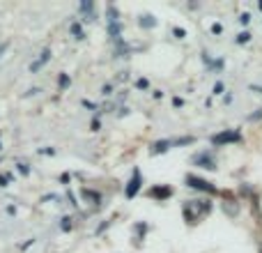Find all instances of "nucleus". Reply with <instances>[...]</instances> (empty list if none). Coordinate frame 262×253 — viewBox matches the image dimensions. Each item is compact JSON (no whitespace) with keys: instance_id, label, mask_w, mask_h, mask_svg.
Segmentation results:
<instances>
[{"instance_id":"obj_17","label":"nucleus","mask_w":262,"mask_h":253,"mask_svg":"<svg viewBox=\"0 0 262 253\" xmlns=\"http://www.w3.org/2000/svg\"><path fill=\"white\" fill-rule=\"evenodd\" d=\"M111 90H113V86H104L101 88V95H111Z\"/></svg>"},{"instance_id":"obj_3","label":"nucleus","mask_w":262,"mask_h":253,"mask_svg":"<svg viewBox=\"0 0 262 253\" xmlns=\"http://www.w3.org/2000/svg\"><path fill=\"white\" fill-rule=\"evenodd\" d=\"M186 182H189V186L200 189V191H207V194H214V191H216V186H212L207 180H200V177H195V175H189L186 177Z\"/></svg>"},{"instance_id":"obj_15","label":"nucleus","mask_w":262,"mask_h":253,"mask_svg":"<svg viewBox=\"0 0 262 253\" xmlns=\"http://www.w3.org/2000/svg\"><path fill=\"white\" fill-rule=\"evenodd\" d=\"M18 173H21V175H28V173H30L28 163H18Z\"/></svg>"},{"instance_id":"obj_24","label":"nucleus","mask_w":262,"mask_h":253,"mask_svg":"<svg viewBox=\"0 0 262 253\" xmlns=\"http://www.w3.org/2000/svg\"><path fill=\"white\" fill-rule=\"evenodd\" d=\"M7 46H9V44H7V41H3V44H0V55H3V53H5V51H7Z\"/></svg>"},{"instance_id":"obj_2","label":"nucleus","mask_w":262,"mask_h":253,"mask_svg":"<svg viewBox=\"0 0 262 253\" xmlns=\"http://www.w3.org/2000/svg\"><path fill=\"white\" fill-rule=\"evenodd\" d=\"M239 138H242L239 131H221V134L212 136V143L214 145H228V143H237Z\"/></svg>"},{"instance_id":"obj_11","label":"nucleus","mask_w":262,"mask_h":253,"mask_svg":"<svg viewBox=\"0 0 262 253\" xmlns=\"http://www.w3.org/2000/svg\"><path fill=\"white\" fill-rule=\"evenodd\" d=\"M67 83H69V76H67V74H60V78H58L60 90H62V88H67Z\"/></svg>"},{"instance_id":"obj_22","label":"nucleus","mask_w":262,"mask_h":253,"mask_svg":"<svg viewBox=\"0 0 262 253\" xmlns=\"http://www.w3.org/2000/svg\"><path fill=\"white\" fill-rule=\"evenodd\" d=\"M221 90H223V83H216V86H214V92H216V95H221Z\"/></svg>"},{"instance_id":"obj_9","label":"nucleus","mask_w":262,"mask_h":253,"mask_svg":"<svg viewBox=\"0 0 262 253\" xmlns=\"http://www.w3.org/2000/svg\"><path fill=\"white\" fill-rule=\"evenodd\" d=\"M140 26H143V28H154V26H157V21H154L149 14H145V16H140Z\"/></svg>"},{"instance_id":"obj_25","label":"nucleus","mask_w":262,"mask_h":253,"mask_svg":"<svg viewBox=\"0 0 262 253\" xmlns=\"http://www.w3.org/2000/svg\"><path fill=\"white\" fill-rule=\"evenodd\" d=\"M258 118H262V111L260 113H255V115H251V120H258Z\"/></svg>"},{"instance_id":"obj_20","label":"nucleus","mask_w":262,"mask_h":253,"mask_svg":"<svg viewBox=\"0 0 262 253\" xmlns=\"http://www.w3.org/2000/svg\"><path fill=\"white\" fill-rule=\"evenodd\" d=\"M41 154H55V150L53 147H44V150H39Z\"/></svg>"},{"instance_id":"obj_10","label":"nucleus","mask_w":262,"mask_h":253,"mask_svg":"<svg viewBox=\"0 0 262 253\" xmlns=\"http://www.w3.org/2000/svg\"><path fill=\"white\" fill-rule=\"evenodd\" d=\"M172 191L168 189V186H163V189H152V196H161V198H168Z\"/></svg>"},{"instance_id":"obj_18","label":"nucleus","mask_w":262,"mask_h":253,"mask_svg":"<svg viewBox=\"0 0 262 253\" xmlns=\"http://www.w3.org/2000/svg\"><path fill=\"white\" fill-rule=\"evenodd\" d=\"M81 104H83V106H85V109H97V106H95V104H92V101H88V99H83V101H81Z\"/></svg>"},{"instance_id":"obj_13","label":"nucleus","mask_w":262,"mask_h":253,"mask_svg":"<svg viewBox=\"0 0 262 253\" xmlns=\"http://www.w3.org/2000/svg\"><path fill=\"white\" fill-rule=\"evenodd\" d=\"M92 7H95V5H92L90 0H88V3H81V12H85V14L92 12Z\"/></svg>"},{"instance_id":"obj_14","label":"nucleus","mask_w":262,"mask_h":253,"mask_svg":"<svg viewBox=\"0 0 262 253\" xmlns=\"http://www.w3.org/2000/svg\"><path fill=\"white\" fill-rule=\"evenodd\" d=\"M249 39H251V35H249V32H242V35L237 37V41H239V44H246V41H249Z\"/></svg>"},{"instance_id":"obj_12","label":"nucleus","mask_w":262,"mask_h":253,"mask_svg":"<svg viewBox=\"0 0 262 253\" xmlns=\"http://www.w3.org/2000/svg\"><path fill=\"white\" fill-rule=\"evenodd\" d=\"M136 88H140V90H147L149 81H147V78H138V81H136Z\"/></svg>"},{"instance_id":"obj_19","label":"nucleus","mask_w":262,"mask_h":253,"mask_svg":"<svg viewBox=\"0 0 262 253\" xmlns=\"http://www.w3.org/2000/svg\"><path fill=\"white\" fill-rule=\"evenodd\" d=\"M221 30H223V28L219 26V23H214V26H212V32H214V35H219V32H221Z\"/></svg>"},{"instance_id":"obj_4","label":"nucleus","mask_w":262,"mask_h":253,"mask_svg":"<svg viewBox=\"0 0 262 253\" xmlns=\"http://www.w3.org/2000/svg\"><path fill=\"white\" fill-rule=\"evenodd\" d=\"M193 163H198L200 168H207V171H214V168H216V161H214L212 154H207V152L195 154V157H193Z\"/></svg>"},{"instance_id":"obj_21","label":"nucleus","mask_w":262,"mask_h":253,"mask_svg":"<svg viewBox=\"0 0 262 253\" xmlns=\"http://www.w3.org/2000/svg\"><path fill=\"white\" fill-rule=\"evenodd\" d=\"M239 21H242V23H244V26H246V23L251 21V16H249V14H242V18H239Z\"/></svg>"},{"instance_id":"obj_1","label":"nucleus","mask_w":262,"mask_h":253,"mask_svg":"<svg viewBox=\"0 0 262 253\" xmlns=\"http://www.w3.org/2000/svg\"><path fill=\"white\" fill-rule=\"evenodd\" d=\"M140 186H143V177H140L138 168H134V173H131V180H129L127 189H124V196H127V198H134V196L138 194Z\"/></svg>"},{"instance_id":"obj_5","label":"nucleus","mask_w":262,"mask_h":253,"mask_svg":"<svg viewBox=\"0 0 262 253\" xmlns=\"http://www.w3.org/2000/svg\"><path fill=\"white\" fill-rule=\"evenodd\" d=\"M51 55H53V53H51V49H44V51L39 53V58H37L35 62H30V72H32V74H37V72H39V69L51 60Z\"/></svg>"},{"instance_id":"obj_8","label":"nucleus","mask_w":262,"mask_h":253,"mask_svg":"<svg viewBox=\"0 0 262 253\" xmlns=\"http://www.w3.org/2000/svg\"><path fill=\"white\" fill-rule=\"evenodd\" d=\"M69 30H72V35L76 37V39H85V32H83V28L78 26L76 21H74V23H69Z\"/></svg>"},{"instance_id":"obj_16","label":"nucleus","mask_w":262,"mask_h":253,"mask_svg":"<svg viewBox=\"0 0 262 253\" xmlns=\"http://www.w3.org/2000/svg\"><path fill=\"white\" fill-rule=\"evenodd\" d=\"M175 37H177V39H182V37H186V32L182 30V28H175Z\"/></svg>"},{"instance_id":"obj_23","label":"nucleus","mask_w":262,"mask_h":253,"mask_svg":"<svg viewBox=\"0 0 262 253\" xmlns=\"http://www.w3.org/2000/svg\"><path fill=\"white\" fill-rule=\"evenodd\" d=\"M0 186H7V175H0Z\"/></svg>"},{"instance_id":"obj_6","label":"nucleus","mask_w":262,"mask_h":253,"mask_svg":"<svg viewBox=\"0 0 262 253\" xmlns=\"http://www.w3.org/2000/svg\"><path fill=\"white\" fill-rule=\"evenodd\" d=\"M108 35L113 37L115 41H120V35H122V23L120 21H108Z\"/></svg>"},{"instance_id":"obj_7","label":"nucleus","mask_w":262,"mask_h":253,"mask_svg":"<svg viewBox=\"0 0 262 253\" xmlns=\"http://www.w3.org/2000/svg\"><path fill=\"white\" fill-rule=\"evenodd\" d=\"M170 145H172V140H159V143H154L152 145V154H159V152H168L170 150Z\"/></svg>"},{"instance_id":"obj_26","label":"nucleus","mask_w":262,"mask_h":253,"mask_svg":"<svg viewBox=\"0 0 262 253\" xmlns=\"http://www.w3.org/2000/svg\"><path fill=\"white\" fill-rule=\"evenodd\" d=\"M260 9H262V3H260Z\"/></svg>"}]
</instances>
